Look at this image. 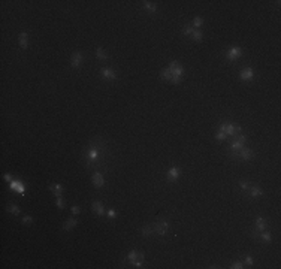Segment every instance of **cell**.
Segmentation results:
<instances>
[{
	"label": "cell",
	"mask_w": 281,
	"mask_h": 269,
	"mask_svg": "<svg viewBox=\"0 0 281 269\" xmlns=\"http://www.w3.org/2000/svg\"><path fill=\"white\" fill-rule=\"evenodd\" d=\"M193 32H195V29H193L191 25H186V27L182 29V33L184 34H191Z\"/></svg>",
	"instance_id": "4dcf8cb0"
},
{
	"label": "cell",
	"mask_w": 281,
	"mask_h": 269,
	"mask_svg": "<svg viewBox=\"0 0 281 269\" xmlns=\"http://www.w3.org/2000/svg\"><path fill=\"white\" fill-rule=\"evenodd\" d=\"M20 46H21L23 50H26L27 46H29V43H27V33L20 34Z\"/></svg>",
	"instance_id": "603a6c76"
},
{
	"label": "cell",
	"mask_w": 281,
	"mask_h": 269,
	"mask_svg": "<svg viewBox=\"0 0 281 269\" xmlns=\"http://www.w3.org/2000/svg\"><path fill=\"white\" fill-rule=\"evenodd\" d=\"M245 265L253 266V257H251V256H247V257H245Z\"/></svg>",
	"instance_id": "d590c367"
},
{
	"label": "cell",
	"mask_w": 281,
	"mask_h": 269,
	"mask_svg": "<svg viewBox=\"0 0 281 269\" xmlns=\"http://www.w3.org/2000/svg\"><path fill=\"white\" fill-rule=\"evenodd\" d=\"M191 37H193V41H196V42H200L202 41V37H204V33H202V30L200 29H196L193 33H191Z\"/></svg>",
	"instance_id": "7402d4cb"
},
{
	"label": "cell",
	"mask_w": 281,
	"mask_h": 269,
	"mask_svg": "<svg viewBox=\"0 0 281 269\" xmlns=\"http://www.w3.org/2000/svg\"><path fill=\"white\" fill-rule=\"evenodd\" d=\"M91 181H93V184L96 185L97 188H100V187L105 185V178H103V175L100 174V172H94L93 177H91Z\"/></svg>",
	"instance_id": "4fadbf2b"
},
{
	"label": "cell",
	"mask_w": 281,
	"mask_h": 269,
	"mask_svg": "<svg viewBox=\"0 0 281 269\" xmlns=\"http://www.w3.org/2000/svg\"><path fill=\"white\" fill-rule=\"evenodd\" d=\"M238 156L241 160H244V161H247V160H251L253 159V151L250 150V148H241L236 154H235V157Z\"/></svg>",
	"instance_id": "9c48e42d"
},
{
	"label": "cell",
	"mask_w": 281,
	"mask_h": 269,
	"mask_svg": "<svg viewBox=\"0 0 281 269\" xmlns=\"http://www.w3.org/2000/svg\"><path fill=\"white\" fill-rule=\"evenodd\" d=\"M23 223H24V224H32V223H33V217H30V215L23 217Z\"/></svg>",
	"instance_id": "836d02e7"
},
{
	"label": "cell",
	"mask_w": 281,
	"mask_h": 269,
	"mask_svg": "<svg viewBox=\"0 0 281 269\" xmlns=\"http://www.w3.org/2000/svg\"><path fill=\"white\" fill-rule=\"evenodd\" d=\"M91 209H93L97 215H100V217L105 215V205H103V202H100V201H94L93 203H91Z\"/></svg>",
	"instance_id": "8fae6325"
},
{
	"label": "cell",
	"mask_w": 281,
	"mask_h": 269,
	"mask_svg": "<svg viewBox=\"0 0 281 269\" xmlns=\"http://www.w3.org/2000/svg\"><path fill=\"white\" fill-rule=\"evenodd\" d=\"M235 141H238V142H241L242 145H244V143H245V141H247V138H245L244 134H236V139H235Z\"/></svg>",
	"instance_id": "e575fe53"
},
{
	"label": "cell",
	"mask_w": 281,
	"mask_h": 269,
	"mask_svg": "<svg viewBox=\"0 0 281 269\" xmlns=\"http://www.w3.org/2000/svg\"><path fill=\"white\" fill-rule=\"evenodd\" d=\"M132 265H133L135 268H144V266H142V260H135Z\"/></svg>",
	"instance_id": "8d00e7d4"
},
{
	"label": "cell",
	"mask_w": 281,
	"mask_h": 269,
	"mask_svg": "<svg viewBox=\"0 0 281 269\" xmlns=\"http://www.w3.org/2000/svg\"><path fill=\"white\" fill-rule=\"evenodd\" d=\"M263 192H262V188H259V187H251V190H250V196L251 197H259V196H262Z\"/></svg>",
	"instance_id": "cb8c5ba5"
},
{
	"label": "cell",
	"mask_w": 281,
	"mask_h": 269,
	"mask_svg": "<svg viewBox=\"0 0 281 269\" xmlns=\"http://www.w3.org/2000/svg\"><path fill=\"white\" fill-rule=\"evenodd\" d=\"M72 212H73V214H75V215H78V214H79V212H81V209H79V208H78L77 205H73V206H72Z\"/></svg>",
	"instance_id": "74e56055"
},
{
	"label": "cell",
	"mask_w": 281,
	"mask_h": 269,
	"mask_svg": "<svg viewBox=\"0 0 281 269\" xmlns=\"http://www.w3.org/2000/svg\"><path fill=\"white\" fill-rule=\"evenodd\" d=\"M260 238L263 239L265 242H271V239H272V235L269 233V232H260Z\"/></svg>",
	"instance_id": "484cf974"
},
{
	"label": "cell",
	"mask_w": 281,
	"mask_h": 269,
	"mask_svg": "<svg viewBox=\"0 0 281 269\" xmlns=\"http://www.w3.org/2000/svg\"><path fill=\"white\" fill-rule=\"evenodd\" d=\"M100 75H102L103 79H108V81H115L117 79V72L112 70V69H108V67H103L100 69Z\"/></svg>",
	"instance_id": "8992f818"
},
{
	"label": "cell",
	"mask_w": 281,
	"mask_h": 269,
	"mask_svg": "<svg viewBox=\"0 0 281 269\" xmlns=\"http://www.w3.org/2000/svg\"><path fill=\"white\" fill-rule=\"evenodd\" d=\"M230 268H232V269H242V268H244V265H242L241 262H233Z\"/></svg>",
	"instance_id": "d6a6232c"
},
{
	"label": "cell",
	"mask_w": 281,
	"mask_h": 269,
	"mask_svg": "<svg viewBox=\"0 0 281 269\" xmlns=\"http://www.w3.org/2000/svg\"><path fill=\"white\" fill-rule=\"evenodd\" d=\"M141 233H142L144 236L153 235V233H154V227L153 226H145V227H142V229H141Z\"/></svg>",
	"instance_id": "d4e9b609"
},
{
	"label": "cell",
	"mask_w": 281,
	"mask_h": 269,
	"mask_svg": "<svg viewBox=\"0 0 281 269\" xmlns=\"http://www.w3.org/2000/svg\"><path fill=\"white\" fill-rule=\"evenodd\" d=\"M241 55H242V48H239V46H232V48L226 51V59L229 61H235Z\"/></svg>",
	"instance_id": "277c9868"
},
{
	"label": "cell",
	"mask_w": 281,
	"mask_h": 269,
	"mask_svg": "<svg viewBox=\"0 0 281 269\" xmlns=\"http://www.w3.org/2000/svg\"><path fill=\"white\" fill-rule=\"evenodd\" d=\"M153 227H154V233H157V235H160V236H165L168 233V230H169V223L166 220H162L157 224H154Z\"/></svg>",
	"instance_id": "3957f363"
},
{
	"label": "cell",
	"mask_w": 281,
	"mask_h": 269,
	"mask_svg": "<svg viewBox=\"0 0 281 269\" xmlns=\"http://www.w3.org/2000/svg\"><path fill=\"white\" fill-rule=\"evenodd\" d=\"M50 190H51L52 193L55 194V197H57V196H61V194H63V185L61 184H51L50 185Z\"/></svg>",
	"instance_id": "2e32d148"
},
{
	"label": "cell",
	"mask_w": 281,
	"mask_h": 269,
	"mask_svg": "<svg viewBox=\"0 0 281 269\" xmlns=\"http://www.w3.org/2000/svg\"><path fill=\"white\" fill-rule=\"evenodd\" d=\"M136 259H138V260H142V259H144V254H142V253H139V251H136V250H132V251L127 254V260L130 262V263H133Z\"/></svg>",
	"instance_id": "5bb4252c"
},
{
	"label": "cell",
	"mask_w": 281,
	"mask_h": 269,
	"mask_svg": "<svg viewBox=\"0 0 281 269\" xmlns=\"http://www.w3.org/2000/svg\"><path fill=\"white\" fill-rule=\"evenodd\" d=\"M55 206L60 208V209L64 208V202H63V199H61V196H57V199H55Z\"/></svg>",
	"instance_id": "f1b7e54d"
},
{
	"label": "cell",
	"mask_w": 281,
	"mask_h": 269,
	"mask_svg": "<svg viewBox=\"0 0 281 269\" xmlns=\"http://www.w3.org/2000/svg\"><path fill=\"white\" fill-rule=\"evenodd\" d=\"M215 139H217V141H224V139H226V133L222 132V130H218V132L215 133Z\"/></svg>",
	"instance_id": "f546056e"
},
{
	"label": "cell",
	"mask_w": 281,
	"mask_h": 269,
	"mask_svg": "<svg viewBox=\"0 0 281 269\" xmlns=\"http://www.w3.org/2000/svg\"><path fill=\"white\" fill-rule=\"evenodd\" d=\"M77 224H78V220H77V218H69L68 221L64 223L63 229H64V230H72V229L77 226Z\"/></svg>",
	"instance_id": "e0dca14e"
},
{
	"label": "cell",
	"mask_w": 281,
	"mask_h": 269,
	"mask_svg": "<svg viewBox=\"0 0 281 269\" xmlns=\"http://www.w3.org/2000/svg\"><path fill=\"white\" fill-rule=\"evenodd\" d=\"M242 147H244V145H242L241 142H238V141H233V142H232V145H230V151H232V154L235 156V154H236V152H238L239 150L242 148Z\"/></svg>",
	"instance_id": "d6986e66"
},
{
	"label": "cell",
	"mask_w": 281,
	"mask_h": 269,
	"mask_svg": "<svg viewBox=\"0 0 281 269\" xmlns=\"http://www.w3.org/2000/svg\"><path fill=\"white\" fill-rule=\"evenodd\" d=\"M181 175V169L177 168V166H172V168L168 170V174H166V178H168V181L170 183H173V181H177Z\"/></svg>",
	"instance_id": "52a82bcc"
},
{
	"label": "cell",
	"mask_w": 281,
	"mask_h": 269,
	"mask_svg": "<svg viewBox=\"0 0 281 269\" xmlns=\"http://www.w3.org/2000/svg\"><path fill=\"white\" fill-rule=\"evenodd\" d=\"M144 3V8L150 12V14H154L156 11H157V6H156V3H151V2H142Z\"/></svg>",
	"instance_id": "ffe728a7"
},
{
	"label": "cell",
	"mask_w": 281,
	"mask_h": 269,
	"mask_svg": "<svg viewBox=\"0 0 281 269\" xmlns=\"http://www.w3.org/2000/svg\"><path fill=\"white\" fill-rule=\"evenodd\" d=\"M96 57H97L99 60H102V61H105V60H108V54L105 52L103 48H97V50H96Z\"/></svg>",
	"instance_id": "44dd1931"
},
{
	"label": "cell",
	"mask_w": 281,
	"mask_h": 269,
	"mask_svg": "<svg viewBox=\"0 0 281 269\" xmlns=\"http://www.w3.org/2000/svg\"><path fill=\"white\" fill-rule=\"evenodd\" d=\"M5 179H6L8 183H11V181H12V175H9V174H5Z\"/></svg>",
	"instance_id": "ab89813d"
},
{
	"label": "cell",
	"mask_w": 281,
	"mask_h": 269,
	"mask_svg": "<svg viewBox=\"0 0 281 269\" xmlns=\"http://www.w3.org/2000/svg\"><path fill=\"white\" fill-rule=\"evenodd\" d=\"M220 130L224 132L226 136H233L235 133L241 132V129H239V127H235L233 124H230V123H224V124H222V126H220Z\"/></svg>",
	"instance_id": "5b68a950"
},
{
	"label": "cell",
	"mask_w": 281,
	"mask_h": 269,
	"mask_svg": "<svg viewBox=\"0 0 281 269\" xmlns=\"http://www.w3.org/2000/svg\"><path fill=\"white\" fill-rule=\"evenodd\" d=\"M169 70L172 72V79H170V81H172L173 84H179L181 79H182V75H184V69H182V66L179 64L178 61H170Z\"/></svg>",
	"instance_id": "7a4b0ae2"
},
{
	"label": "cell",
	"mask_w": 281,
	"mask_h": 269,
	"mask_svg": "<svg viewBox=\"0 0 281 269\" xmlns=\"http://www.w3.org/2000/svg\"><path fill=\"white\" fill-rule=\"evenodd\" d=\"M9 187H11V190H15V192L20 193V194L26 193V187H24V184H23L21 181H18V179H12V181L9 183Z\"/></svg>",
	"instance_id": "ba28073f"
},
{
	"label": "cell",
	"mask_w": 281,
	"mask_h": 269,
	"mask_svg": "<svg viewBox=\"0 0 281 269\" xmlns=\"http://www.w3.org/2000/svg\"><path fill=\"white\" fill-rule=\"evenodd\" d=\"M239 185H241V188H242V190H248L250 183H248V181H245V179H241V181H239Z\"/></svg>",
	"instance_id": "1f68e13d"
},
{
	"label": "cell",
	"mask_w": 281,
	"mask_h": 269,
	"mask_svg": "<svg viewBox=\"0 0 281 269\" xmlns=\"http://www.w3.org/2000/svg\"><path fill=\"white\" fill-rule=\"evenodd\" d=\"M85 166L88 169H99V168H108L106 166V159L109 157V152H108V147L106 142L103 141L102 138H94L93 141L90 142V148L85 152Z\"/></svg>",
	"instance_id": "6da1fadb"
},
{
	"label": "cell",
	"mask_w": 281,
	"mask_h": 269,
	"mask_svg": "<svg viewBox=\"0 0 281 269\" xmlns=\"http://www.w3.org/2000/svg\"><path fill=\"white\" fill-rule=\"evenodd\" d=\"M115 215H117V212H115L114 209H109V211H108V217H109V218H114Z\"/></svg>",
	"instance_id": "f35d334b"
},
{
	"label": "cell",
	"mask_w": 281,
	"mask_h": 269,
	"mask_svg": "<svg viewBox=\"0 0 281 269\" xmlns=\"http://www.w3.org/2000/svg\"><path fill=\"white\" fill-rule=\"evenodd\" d=\"M193 25H195L196 29H199V27H202V25H204V20H202L200 17H196L195 20H193Z\"/></svg>",
	"instance_id": "83f0119b"
},
{
	"label": "cell",
	"mask_w": 281,
	"mask_h": 269,
	"mask_svg": "<svg viewBox=\"0 0 281 269\" xmlns=\"http://www.w3.org/2000/svg\"><path fill=\"white\" fill-rule=\"evenodd\" d=\"M162 79H169V81L172 79V72L169 70V67L162 70Z\"/></svg>",
	"instance_id": "4316f807"
},
{
	"label": "cell",
	"mask_w": 281,
	"mask_h": 269,
	"mask_svg": "<svg viewBox=\"0 0 281 269\" xmlns=\"http://www.w3.org/2000/svg\"><path fill=\"white\" fill-rule=\"evenodd\" d=\"M239 78H241L242 81H251V79L254 78V72H253V69H250V67L242 69V70H241V73H239Z\"/></svg>",
	"instance_id": "7c38bea8"
},
{
	"label": "cell",
	"mask_w": 281,
	"mask_h": 269,
	"mask_svg": "<svg viewBox=\"0 0 281 269\" xmlns=\"http://www.w3.org/2000/svg\"><path fill=\"white\" fill-rule=\"evenodd\" d=\"M82 60H84V57H82V54L81 52H73L72 54V57H70V66L72 67H79L81 64H82Z\"/></svg>",
	"instance_id": "30bf717a"
},
{
	"label": "cell",
	"mask_w": 281,
	"mask_h": 269,
	"mask_svg": "<svg viewBox=\"0 0 281 269\" xmlns=\"http://www.w3.org/2000/svg\"><path fill=\"white\" fill-rule=\"evenodd\" d=\"M6 211H8V212H11V214H14V215H20V212H21V211H20V208H18L15 203H9L8 206H6Z\"/></svg>",
	"instance_id": "ac0fdd59"
},
{
	"label": "cell",
	"mask_w": 281,
	"mask_h": 269,
	"mask_svg": "<svg viewBox=\"0 0 281 269\" xmlns=\"http://www.w3.org/2000/svg\"><path fill=\"white\" fill-rule=\"evenodd\" d=\"M265 229H266V221H265L263 217H259V218L256 220V229L257 232H263Z\"/></svg>",
	"instance_id": "9a60e30c"
}]
</instances>
